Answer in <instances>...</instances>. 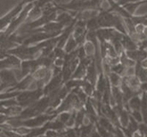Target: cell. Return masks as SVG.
Returning a JSON list of instances; mask_svg holds the SVG:
<instances>
[{"label":"cell","mask_w":147,"mask_h":137,"mask_svg":"<svg viewBox=\"0 0 147 137\" xmlns=\"http://www.w3.org/2000/svg\"><path fill=\"white\" fill-rule=\"evenodd\" d=\"M40 137H47V136H46V135H45V136H43V135H42V136H40Z\"/></svg>","instance_id":"12"},{"label":"cell","mask_w":147,"mask_h":137,"mask_svg":"<svg viewBox=\"0 0 147 137\" xmlns=\"http://www.w3.org/2000/svg\"><path fill=\"white\" fill-rule=\"evenodd\" d=\"M78 45L76 42V40L73 38V37H69L68 41L66 43V47H65V52H72L74 49H76V46Z\"/></svg>","instance_id":"5"},{"label":"cell","mask_w":147,"mask_h":137,"mask_svg":"<svg viewBox=\"0 0 147 137\" xmlns=\"http://www.w3.org/2000/svg\"><path fill=\"white\" fill-rule=\"evenodd\" d=\"M0 77L1 79L4 81L5 84H8L10 86L16 85V78H14V74L13 72L8 71V70H5V71H2L0 72Z\"/></svg>","instance_id":"1"},{"label":"cell","mask_w":147,"mask_h":137,"mask_svg":"<svg viewBox=\"0 0 147 137\" xmlns=\"http://www.w3.org/2000/svg\"><path fill=\"white\" fill-rule=\"evenodd\" d=\"M32 79H33V77H31V76H29V77H27V78H25V79L23 80L21 83L17 84V85L16 86V89H18V90H24V89H26V88H28V86L30 85V83H31Z\"/></svg>","instance_id":"8"},{"label":"cell","mask_w":147,"mask_h":137,"mask_svg":"<svg viewBox=\"0 0 147 137\" xmlns=\"http://www.w3.org/2000/svg\"><path fill=\"white\" fill-rule=\"evenodd\" d=\"M20 92H9V93H3L0 94V99H4V100H10V98H13V96H17Z\"/></svg>","instance_id":"10"},{"label":"cell","mask_w":147,"mask_h":137,"mask_svg":"<svg viewBox=\"0 0 147 137\" xmlns=\"http://www.w3.org/2000/svg\"><path fill=\"white\" fill-rule=\"evenodd\" d=\"M82 88H83V92L86 93L87 95H93L94 93V85H92L90 82H88V81H85L82 84Z\"/></svg>","instance_id":"6"},{"label":"cell","mask_w":147,"mask_h":137,"mask_svg":"<svg viewBox=\"0 0 147 137\" xmlns=\"http://www.w3.org/2000/svg\"><path fill=\"white\" fill-rule=\"evenodd\" d=\"M108 81L112 85V87H116V88H119L122 83V77L119 76V74H115V72H111L108 75Z\"/></svg>","instance_id":"2"},{"label":"cell","mask_w":147,"mask_h":137,"mask_svg":"<svg viewBox=\"0 0 147 137\" xmlns=\"http://www.w3.org/2000/svg\"><path fill=\"white\" fill-rule=\"evenodd\" d=\"M71 115H72V113H70L69 112H61L59 113V115L57 116V120H59L61 123H63L64 125H65L67 123V121L69 120L70 117H71Z\"/></svg>","instance_id":"7"},{"label":"cell","mask_w":147,"mask_h":137,"mask_svg":"<svg viewBox=\"0 0 147 137\" xmlns=\"http://www.w3.org/2000/svg\"><path fill=\"white\" fill-rule=\"evenodd\" d=\"M86 74H87L86 67L84 65H82V64H79V66L75 71V74H74V79H78V78L83 77L86 75Z\"/></svg>","instance_id":"4"},{"label":"cell","mask_w":147,"mask_h":137,"mask_svg":"<svg viewBox=\"0 0 147 137\" xmlns=\"http://www.w3.org/2000/svg\"><path fill=\"white\" fill-rule=\"evenodd\" d=\"M128 106L130 107L132 110H140V107H142V99H140L139 95L133 96L128 101Z\"/></svg>","instance_id":"3"},{"label":"cell","mask_w":147,"mask_h":137,"mask_svg":"<svg viewBox=\"0 0 147 137\" xmlns=\"http://www.w3.org/2000/svg\"><path fill=\"white\" fill-rule=\"evenodd\" d=\"M46 133L47 137H59V132H55V130H48Z\"/></svg>","instance_id":"11"},{"label":"cell","mask_w":147,"mask_h":137,"mask_svg":"<svg viewBox=\"0 0 147 137\" xmlns=\"http://www.w3.org/2000/svg\"><path fill=\"white\" fill-rule=\"evenodd\" d=\"M131 117L135 119L138 123L139 122H143V117H142V113L140 110H132V114Z\"/></svg>","instance_id":"9"}]
</instances>
